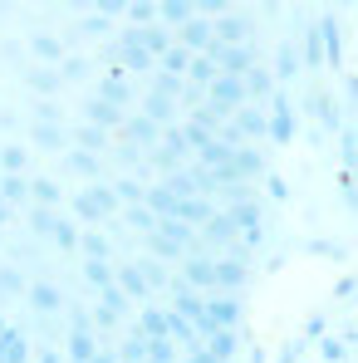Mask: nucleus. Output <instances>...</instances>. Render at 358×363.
Instances as JSON below:
<instances>
[{
    "label": "nucleus",
    "instance_id": "11",
    "mask_svg": "<svg viewBox=\"0 0 358 363\" xmlns=\"http://www.w3.org/2000/svg\"><path fill=\"white\" fill-rule=\"evenodd\" d=\"M30 50H35V60H45V64H64V50H60V40H55V35H35V40H30Z\"/></svg>",
    "mask_w": 358,
    "mask_h": 363
},
{
    "label": "nucleus",
    "instance_id": "10",
    "mask_svg": "<svg viewBox=\"0 0 358 363\" xmlns=\"http://www.w3.org/2000/svg\"><path fill=\"white\" fill-rule=\"evenodd\" d=\"M0 363H25V334H20V329H5V339H0Z\"/></svg>",
    "mask_w": 358,
    "mask_h": 363
},
{
    "label": "nucleus",
    "instance_id": "14",
    "mask_svg": "<svg viewBox=\"0 0 358 363\" xmlns=\"http://www.w3.org/2000/svg\"><path fill=\"white\" fill-rule=\"evenodd\" d=\"M118 280H123V290H118V295H128V300H142V295H147V285H142L138 265H123V270H118Z\"/></svg>",
    "mask_w": 358,
    "mask_h": 363
},
{
    "label": "nucleus",
    "instance_id": "24",
    "mask_svg": "<svg viewBox=\"0 0 358 363\" xmlns=\"http://www.w3.org/2000/svg\"><path fill=\"white\" fill-rule=\"evenodd\" d=\"M69 167H74V172H79V177H99V157H94V152H74V157H69Z\"/></svg>",
    "mask_w": 358,
    "mask_h": 363
},
{
    "label": "nucleus",
    "instance_id": "8",
    "mask_svg": "<svg viewBox=\"0 0 358 363\" xmlns=\"http://www.w3.org/2000/svg\"><path fill=\"white\" fill-rule=\"evenodd\" d=\"M181 45H186V50L196 45V50L206 55V45H211V25H206V20H186V25H181Z\"/></svg>",
    "mask_w": 358,
    "mask_h": 363
},
{
    "label": "nucleus",
    "instance_id": "3",
    "mask_svg": "<svg viewBox=\"0 0 358 363\" xmlns=\"http://www.w3.org/2000/svg\"><path fill=\"white\" fill-rule=\"evenodd\" d=\"M231 128H236V138H265L270 133V118L260 108H236V123Z\"/></svg>",
    "mask_w": 358,
    "mask_h": 363
},
{
    "label": "nucleus",
    "instance_id": "17",
    "mask_svg": "<svg viewBox=\"0 0 358 363\" xmlns=\"http://www.w3.org/2000/svg\"><path fill=\"white\" fill-rule=\"evenodd\" d=\"M25 196H30V182L25 177H5L0 182V201H5V206H10V201H25Z\"/></svg>",
    "mask_w": 358,
    "mask_h": 363
},
{
    "label": "nucleus",
    "instance_id": "35",
    "mask_svg": "<svg viewBox=\"0 0 358 363\" xmlns=\"http://www.w3.org/2000/svg\"><path fill=\"white\" fill-rule=\"evenodd\" d=\"M40 363H64V359H60V354H45V359H40Z\"/></svg>",
    "mask_w": 358,
    "mask_h": 363
},
{
    "label": "nucleus",
    "instance_id": "4",
    "mask_svg": "<svg viewBox=\"0 0 358 363\" xmlns=\"http://www.w3.org/2000/svg\"><path fill=\"white\" fill-rule=\"evenodd\" d=\"M181 285H196V290H216V280H211V260H181Z\"/></svg>",
    "mask_w": 358,
    "mask_h": 363
},
{
    "label": "nucleus",
    "instance_id": "34",
    "mask_svg": "<svg viewBox=\"0 0 358 363\" xmlns=\"http://www.w3.org/2000/svg\"><path fill=\"white\" fill-rule=\"evenodd\" d=\"M5 221H10V206H5V201H0V226H5Z\"/></svg>",
    "mask_w": 358,
    "mask_h": 363
},
{
    "label": "nucleus",
    "instance_id": "26",
    "mask_svg": "<svg viewBox=\"0 0 358 363\" xmlns=\"http://www.w3.org/2000/svg\"><path fill=\"white\" fill-rule=\"evenodd\" d=\"M50 241L60 245V250H74V245H79V236H74V226L60 216V221H55V231H50Z\"/></svg>",
    "mask_w": 358,
    "mask_h": 363
},
{
    "label": "nucleus",
    "instance_id": "2",
    "mask_svg": "<svg viewBox=\"0 0 358 363\" xmlns=\"http://www.w3.org/2000/svg\"><path fill=\"white\" fill-rule=\"evenodd\" d=\"M118 133L133 138V147H138V152H142V147H157V138H162V128H157V123H147L142 113H138V118H128Z\"/></svg>",
    "mask_w": 358,
    "mask_h": 363
},
{
    "label": "nucleus",
    "instance_id": "33",
    "mask_svg": "<svg viewBox=\"0 0 358 363\" xmlns=\"http://www.w3.org/2000/svg\"><path fill=\"white\" fill-rule=\"evenodd\" d=\"M89 363H118V359H108V354H94V359H89Z\"/></svg>",
    "mask_w": 358,
    "mask_h": 363
},
{
    "label": "nucleus",
    "instance_id": "27",
    "mask_svg": "<svg viewBox=\"0 0 358 363\" xmlns=\"http://www.w3.org/2000/svg\"><path fill=\"white\" fill-rule=\"evenodd\" d=\"M157 15H162L167 25H186V20H191V5H181V0H172V5H157Z\"/></svg>",
    "mask_w": 358,
    "mask_h": 363
},
{
    "label": "nucleus",
    "instance_id": "29",
    "mask_svg": "<svg viewBox=\"0 0 358 363\" xmlns=\"http://www.w3.org/2000/svg\"><path fill=\"white\" fill-rule=\"evenodd\" d=\"M74 138H79V147H84V152H94V147H104V133H99V128H79Z\"/></svg>",
    "mask_w": 358,
    "mask_h": 363
},
{
    "label": "nucleus",
    "instance_id": "23",
    "mask_svg": "<svg viewBox=\"0 0 358 363\" xmlns=\"http://www.w3.org/2000/svg\"><path fill=\"white\" fill-rule=\"evenodd\" d=\"M84 275H89L99 290H108V285H113V270H108V260H89V265H84Z\"/></svg>",
    "mask_w": 358,
    "mask_h": 363
},
{
    "label": "nucleus",
    "instance_id": "25",
    "mask_svg": "<svg viewBox=\"0 0 358 363\" xmlns=\"http://www.w3.org/2000/svg\"><path fill=\"white\" fill-rule=\"evenodd\" d=\"M30 196H40V201H45V206H60V186H55V182H50V177L30 182Z\"/></svg>",
    "mask_w": 358,
    "mask_h": 363
},
{
    "label": "nucleus",
    "instance_id": "19",
    "mask_svg": "<svg viewBox=\"0 0 358 363\" xmlns=\"http://www.w3.org/2000/svg\"><path fill=\"white\" fill-rule=\"evenodd\" d=\"M55 221H60V216H55L50 206H35V211H30V231H35V236H50Z\"/></svg>",
    "mask_w": 358,
    "mask_h": 363
},
{
    "label": "nucleus",
    "instance_id": "20",
    "mask_svg": "<svg viewBox=\"0 0 358 363\" xmlns=\"http://www.w3.org/2000/svg\"><path fill=\"white\" fill-rule=\"evenodd\" d=\"M20 290H25V275H20L15 265H5V270H0V300H10V295H20Z\"/></svg>",
    "mask_w": 358,
    "mask_h": 363
},
{
    "label": "nucleus",
    "instance_id": "30",
    "mask_svg": "<svg viewBox=\"0 0 358 363\" xmlns=\"http://www.w3.org/2000/svg\"><path fill=\"white\" fill-rule=\"evenodd\" d=\"M142 191H147V186H138V182H118V186H113L118 201H142Z\"/></svg>",
    "mask_w": 358,
    "mask_h": 363
},
{
    "label": "nucleus",
    "instance_id": "28",
    "mask_svg": "<svg viewBox=\"0 0 358 363\" xmlns=\"http://www.w3.org/2000/svg\"><path fill=\"white\" fill-rule=\"evenodd\" d=\"M147 245H152V260H177V255H181V245L162 241V236H152V241H147Z\"/></svg>",
    "mask_w": 358,
    "mask_h": 363
},
{
    "label": "nucleus",
    "instance_id": "6",
    "mask_svg": "<svg viewBox=\"0 0 358 363\" xmlns=\"http://www.w3.org/2000/svg\"><path fill=\"white\" fill-rule=\"evenodd\" d=\"M25 84L40 94V99H50V94H60V74L55 69H25Z\"/></svg>",
    "mask_w": 358,
    "mask_h": 363
},
{
    "label": "nucleus",
    "instance_id": "7",
    "mask_svg": "<svg viewBox=\"0 0 358 363\" xmlns=\"http://www.w3.org/2000/svg\"><path fill=\"white\" fill-rule=\"evenodd\" d=\"M206 319H211V329H231L240 319V309H236V300H211L206 304Z\"/></svg>",
    "mask_w": 358,
    "mask_h": 363
},
{
    "label": "nucleus",
    "instance_id": "12",
    "mask_svg": "<svg viewBox=\"0 0 358 363\" xmlns=\"http://www.w3.org/2000/svg\"><path fill=\"white\" fill-rule=\"evenodd\" d=\"M89 118H94L99 133H104V128H113V133H118V128H123V113H118V108H108V104H99V99L89 104Z\"/></svg>",
    "mask_w": 358,
    "mask_h": 363
},
{
    "label": "nucleus",
    "instance_id": "22",
    "mask_svg": "<svg viewBox=\"0 0 358 363\" xmlns=\"http://www.w3.org/2000/svg\"><path fill=\"white\" fill-rule=\"evenodd\" d=\"M79 250H84V255H89V260H104V255H108V250H113V245L104 241V236H99V231H89V236H84V241H79Z\"/></svg>",
    "mask_w": 358,
    "mask_h": 363
},
{
    "label": "nucleus",
    "instance_id": "32",
    "mask_svg": "<svg viewBox=\"0 0 358 363\" xmlns=\"http://www.w3.org/2000/svg\"><path fill=\"white\" fill-rule=\"evenodd\" d=\"M186 363H216V359H211L206 349H196V354H191V359H186Z\"/></svg>",
    "mask_w": 358,
    "mask_h": 363
},
{
    "label": "nucleus",
    "instance_id": "31",
    "mask_svg": "<svg viewBox=\"0 0 358 363\" xmlns=\"http://www.w3.org/2000/svg\"><path fill=\"white\" fill-rule=\"evenodd\" d=\"M275 69H280V79H290V74L299 69V60L290 55V50H280V55H275Z\"/></svg>",
    "mask_w": 358,
    "mask_h": 363
},
{
    "label": "nucleus",
    "instance_id": "13",
    "mask_svg": "<svg viewBox=\"0 0 358 363\" xmlns=\"http://www.w3.org/2000/svg\"><path fill=\"white\" fill-rule=\"evenodd\" d=\"M30 304H35V309H45V314H55V309L64 304V295L55 290V285H35V290H30Z\"/></svg>",
    "mask_w": 358,
    "mask_h": 363
},
{
    "label": "nucleus",
    "instance_id": "36",
    "mask_svg": "<svg viewBox=\"0 0 358 363\" xmlns=\"http://www.w3.org/2000/svg\"><path fill=\"white\" fill-rule=\"evenodd\" d=\"M0 339H5V319H0Z\"/></svg>",
    "mask_w": 358,
    "mask_h": 363
},
{
    "label": "nucleus",
    "instance_id": "9",
    "mask_svg": "<svg viewBox=\"0 0 358 363\" xmlns=\"http://www.w3.org/2000/svg\"><path fill=\"white\" fill-rule=\"evenodd\" d=\"M30 138H35V147H50V152H60V147H64L60 123H35V128H30Z\"/></svg>",
    "mask_w": 358,
    "mask_h": 363
},
{
    "label": "nucleus",
    "instance_id": "16",
    "mask_svg": "<svg viewBox=\"0 0 358 363\" xmlns=\"http://www.w3.org/2000/svg\"><path fill=\"white\" fill-rule=\"evenodd\" d=\"M94 354H99V349H94L89 334H69V359H74V363H89Z\"/></svg>",
    "mask_w": 358,
    "mask_h": 363
},
{
    "label": "nucleus",
    "instance_id": "15",
    "mask_svg": "<svg viewBox=\"0 0 358 363\" xmlns=\"http://www.w3.org/2000/svg\"><path fill=\"white\" fill-rule=\"evenodd\" d=\"M206 354H211L216 363L231 359V354H236V334H231V329H216V334H211V349H206Z\"/></svg>",
    "mask_w": 358,
    "mask_h": 363
},
{
    "label": "nucleus",
    "instance_id": "21",
    "mask_svg": "<svg viewBox=\"0 0 358 363\" xmlns=\"http://www.w3.org/2000/svg\"><path fill=\"white\" fill-rule=\"evenodd\" d=\"M186 50H177V45H172V50H167V55H162V74H172V79H181V74H186Z\"/></svg>",
    "mask_w": 358,
    "mask_h": 363
},
{
    "label": "nucleus",
    "instance_id": "18",
    "mask_svg": "<svg viewBox=\"0 0 358 363\" xmlns=\"http://www.w3.org/2000/svg\"><path fill=\"white\" fill-rule=\"evenodd\" d=\"M0 162H5V177H20V172H25V162H30V152H25V147H5V152H0Z\"/></svg>",
    "mask_w": 358,
    "mask_h": 363
},
{
    "label": "nucleus",
    "instance_id": "5",
    "mask_svg": "<svg viewBox=\"0 0 358 363\" xmlns=\"http://www.w3.org/2000/svg\"><path fill=\"white\" fill-rule=\"evenodd\" d=\"M211 280H216L221 290H236L240 280H245V265H240V260H211Z\"/></svg>",
    "mask_w": 358,
    "mask_h": 363
},
{
    "label": "nucleus",
    "instance_id": "1",
    "mask_svg": "<svg viewBox=\"0 0 358 363\" xmlns=\"http://www.w3.org/2000/svg\"><path fill=\"white\" fill-rule=\"evenodd\" d=\"M113 211H118V196H113V186H104V182H94L89 191L74 196V216H79V221H108Z\"/></svg>",
    "mask_w": 358,
    "mask_h": 363
}]
</instances>
